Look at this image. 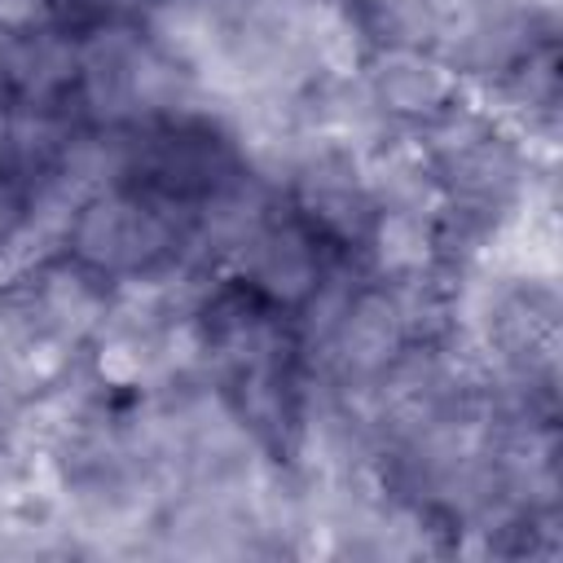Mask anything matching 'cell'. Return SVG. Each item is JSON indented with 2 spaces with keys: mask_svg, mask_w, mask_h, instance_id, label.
Instances as JSON below:
<instances>
[{
  "mask_svg": "<svg viewBox=\"0 0 563 563\" xmlns=\"http://www.w3.org/2000/svg\"><path fill=\"white\" fill-rule=\"evenodd\" d=\"M383 70H387V66H383ZM440 92H444L440 75H435L427 62H418V57H396L391 70L383 75V97H387L396 110H427Z\"/></svg>",
  "mask_w": 563,
  "mask_h": 563,
  "instance_id": "cell-1",
  "label": "cell"
}]
</instances>
